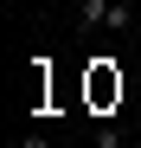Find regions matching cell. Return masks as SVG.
Listing matches in <instances>:
<instances>
[{
    "instance_id": "1",
    "label": "cell",
    "mask_w": 141,
    "mask_h": 148,
    "mask_svg": "<svg viewBox=\"0 0 141 148\" xmlns=\"http://www.w3.org/2000/svg\"><path fill=\"white\" fill-rule=\"evenodd\" d=\"M135 13L141 7H128V0H77V26H90V32H128Z\"/></svg>"
},
{
    "instance_id": "2",
    "label": "cell",
    "mask_w": 141,
    "mask_h": 148,
    "mask_svg": "<svg viewBox=\"0 0 141 148\" xmlns=\"http://www.w3.org/2000/svg\"><path fill=\"white\" fill-rule=\"evenodd\" d=\"M19 148H52V142H45V135H19Z\"/></svg>"
},
{
    "instance_id": "3",
    "label": "cell",
    "mask_w": 141,
    "mask_h": 148,
    "mask_svg": "<svg viewBox=\"0 0 141 148\" xmlns=\"http://www.w3.org/2000/svg\"><path fill=\"white\" fill-rule=\"evenodd\" d=\"M128 7H141V0H128Z\"/></svg>"
}]
</instances>
